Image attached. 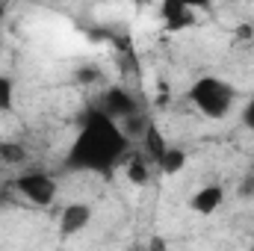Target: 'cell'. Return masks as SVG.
Segmentation results:
<instances>
[{
  "label": "cell",
  "instance_id": "18",
  "mask_svg": "<svg viewBox=\"0 0 254 251\" xmlns=\"http://www.w3.org/2000/svg\"><path fill=\"white\" fill-rule=\"evenodd\" d=\"M231 3H237V0H231Z\"/></svg>",
  "mask_w": 254,
  "mask_h": 251
},
{
  "label": "cell",
  "instance_id": "16",
  "mask_svg": "<svg viewBox=\"0 0 254 251\" xmlns=\"http://www.w3.org/2000/svg\"><path fill=\"white\" fill-rule=\"evenodd\" d=\"M252 36V27H240V39H249Z\"/></svg>",
  "mask_w": 254,
  "mask_h": 251
},
{
  "label": "cell",
  "instance_id": "8",
  "mask_svg": "<svg viewBox=\"0 0 254 251\" xmlns=\"http://www.w3.org/2000/svg\"><path fill=\"white\" fill-rule=\"evenodd\" d=\"M125 166H127V181H130V184L142 187V184L151 181V160H148L145 154H133V157H127Z\"/></svg>",
  "mask_w": 254,
  "mask_h": 251
},
{
  "label": "cell",
  "instance_id": "7",
  "mask_svg": "<svg viewBox=\"0 0 254 251\" xmlns=\"http://www.w3.org/2000/svg\"><path fill=\"white\" fill-rule=\"evenodd\" d=\"M222 201H225V189L219 187V184H207V187H201L190 198V207L195 213H201V216H210V213L219 210Z\"/></svg>",
  "mask_w": 254,
  "mask_h": 251
},
{
  "label": "cell",
  "instance_id": "3",
  "mask_svg": "<svg viewBox=\"0 0 254 251\" xmlns=\"http://www.w3.org/2000/svg\"><path fill=\"white\" fill-rule=\"evenodd\" d=\"M15 189L33 207H48L57 198V181L48 172H24V175H18L15 178Z\"/></svg>",
  "mask_w": 254,
  "mask_h": 251
},
{
  "label": "cell",
  "instance_id": "11",
  "mask_svg": "<svg viewBox=\"0 0 254 251\" xmlns=\"http://www.w3.org/2000/svg\"><path fill=\"white\" fill-rule=\"evenodd\" d=\"M0 163L3 166H21V163H27V148L21 142H0Z\"/></svg>",
  "mask_w": 254,
  "mask_h": 251
},
{
  "label": "cell",
  "instance_id": "2",
  "mask_svg": "<svg viewBox=\"0 0 254 251\" xmlns=\"http://www.w3.org/2000/svg\"><path fill=\"white\" fill-rule=\"evenodd\" d=\"M190 101L207 119H228L237 101V89L222 77H198L190 86Z\"/></svg>",
  "mask_w": 254,
  "mask_h": 251
},
{
  "label": "cell",
  "instance_id": "4",
  "mask_svg": "<svg viewBox=\"0 0 254 251\" xmlns=\"http://www.w3.org/2000/svg\"><path fill=\"white\" fill-rule=\"evenodd\" d=\"M107 116H113L116 122H125V119H130L133 113H139L142 107H139V101L127 92V89H122V86H110L107 92H104V98H101V104H98Z\"/></svg>",
  "mask_w": 254,
  "mask_h": 251
},
{
  "label": "cell",
  "instance_id": "17",
  "mask_svg": "<svg viewBox=\"0 0 254 251\" xmlns=\"http://www.w3.org/2000/svg\"><path fill=\"white\" fill-rule=\"evenodd\" d=\"M0 27H3V15H0Z\"/></svg>",
  "mask_w": 254,
  "mask_h": 251
},
{
  "label": "cell",
  "instance_id": "10",
  "mask_svg": "<svg viewBox=\"0 0 254 251\" xmlns=\"http://www.w3.org/2000/svg\"><path fill=\"white\" fill-rule=\"evenodd\" d=\"M157 166H160V172H163V175H169V178H172V175L184 172V166H187V151H184V148H172V145H169Z\"/></svg>",
  "mask_w": 254,
  "mask_h": 251
},
{
  "label": "cell",
  "instance_id": "9",
  "mask_svg": "<svg viewBox=\"0 0 254 251\" xmlns=\"http://www.w3.org/2000/svg\"><path fill=\"white\" fill-rule=\"evenodd\" d=\"M142 139H145V157L157 166V163H160V157H163V154H166V148H169V145H166V139H163V133H160L154 125H148V130H145V136H142Z\"/></svg>",
  "mask_w": 254,
  "mask_h": 251
},
{
  "label": "cell",
  "instance_id": "12",
  "mask_svg": "<svg viewBox=\"0 0 254 251\" xmlns=\"http://www.w3.org/2000/svg\"><path fill=\"white\" fill-rule=\"evenodd\" d=\"M15 104V83L0 74V113H9Z\"/></svg>",
  "mask_w": 254,
  "mask_h": 251
},
{
  "label": "cell",
  "instance_id": "14",
  "mask_svg": "<svg viewBox=\"0 0 254 251\" xmlns=\"http://www.w3.org/2000/svg\"><path fill=\"white\" fill-rule=\"evenodd\" d=\"M240 195L243 198H249V195H254V175H249L243 184H240Z\"/></svg>",
  "mask_w": 254,
  "mask_h": 251
},
{
  "label": "cell",
  "instance_id": "1",
  "mask_svg": "<svg viewBox=\"0 0 254 251\" xmlns=\"http://www.w3.org/2000/svg\"><path fill=\"white\" fill-rule=\"evenodd\" d=\"M130 151V136L122 125L107 116L101 107H92L83 113L80 133L74 136L65 169L71 172H92V175H110L116 166H122Z\"/></svg>",
  "mask_w": 254,
  "mask_h": 251
},
{
  "label": "cell",
  "instance_id": "15",
  "mask_svg": "<svg viewBox=\"0 0 254 251\" xmlns=\"http://www.w3.org/2000/svg\"><path fill=\"white\" fill-rule=\"evenodd\" d=\"M184 3H187V6H192V9H207L213 0H184Z\"/></svg>",
  "mask_w": 254,
  "mask_h": 251
},
{
  "label": "cell",
  "instance_id": "5",
  "mask_svg": "<svg viewBox=\"0 0 254 251\" xmlns=\"http://www.w3.org/2000/svg\"><path fill=\"white\" fill-rule=\"evenodd\" d=\"M195 9L187 6L184 0H163V6H160V18H163V24H166V30H172V33H178V30H187L195 24V15H192Z\"/></svg>",
  "mask_w": 254,
  "mask_h": 251
},
{
  "label": "cell",
  "instance_id": "6",
  "mask_svg": "<svg viewBox=\"0 0 254 251\" xmlns=\"http://www.w3.org/2000/svg\"><path fill=\"white\" fill-rule=\"evenodd\" d=\"M89 222H92V207H89V204H83V201L65 204L63 216H60V234H63V237H74V234H80Z\"/></svg>",
  "mask_w": 254,
  "mask_h": 251
},
{
  "label": "cell",
  "instance_id": "13",
  "mask_svg": "<svg viewBox=\"0 0 254 251\" xmlns=\"http://www.w3.org/2000/svg\"><path fill=\"white\" fill-rule=\"evenodd\" d=\"M243 125L249 127V130H254V98L246 104V110H243Z\"/></svg>",
  "mask_w": 254,
  "mask_h": 251
}]
</instances>
